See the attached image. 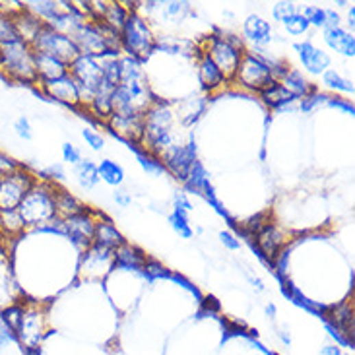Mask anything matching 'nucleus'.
<instances>
[{"mask_svg": "<svg viewBox=\"0 0 355 355\" xmlns=\"http://www.w3.org/2000/svg\"><path fill=\"white\" fill-rule=\"evenodd\" d=\"M293 49L297 51L299 60L303 64V69L307 70L313 76H322L326 70L330 69V55L326 51H322L317 45H313L310 41L303 43H293Z\"/></svg>", "mask_w": 355, "mask_h": 355, "instance_id": "14", "label": "nucleus"}, {"mask_svg": "<svg viewBox=\"0 0 355 355\" xmlns=\"http://www.w3.org/2000/svg\"><path fill=\"white\" fill-rule=\"evenodd\" d=\"M326 99H328V93H322L321 90H317V92L307 93L305 97L299 99V109H301V113H310L317 107L326 105Z\"/></svg>", "mask_w": 355, "mask_h": 355, "instance_id": "39", "label": "nucleus"}, {"mask_svg": "<svg viewBox=\"0 0 355 355\" xmlns=\"http://www.w3.org/2000/svg\"><path fill=\"white\" fill-rule=\"evenodd\" d=\"M266 317H270V319H276V313H278V309H276V305L274 303H268L266 305Z\"/></svg>", "mask_w": 355, "mask_h": 355, "instance_id": "55", "label": "nucleus"}, {"mask_svg": "<svg viewBox=\"0 0 355 355\" xmlns=\"http://www.w3.org/2000/svg\"><path fill=\"white\" fill-rule=\"evenodd\" d=\"M0 235H2V231H0Z\"/></svg>", "mask_w": 355, "mask_h": 355, "instance_id": "62", "label": "nucleus"}, {"mask_svg": "<svg viewBox=\"0 0 355 355\" xmlns=\"http://www.w3.org/2000/svg\"><path fill=\"white\" fill-rule=\"evenodd\" d=\"M76 169H74V175H76V181L80 184L82 188H86V191H92L95 188L97 184H99V173H97V163L92 160H82L78 165H74Z\"/></svg>", "mask_w": 355, "mask_h": 355, "instance_id": "26", "label": "nucleus"}, {"mask_svg": "<svg viewBox=\"0 0 355 355\" xmlns=\"http://www.w3.org/2000/svg\"><path fill=\"white\" fill-rule=\"evenodd\" d=\"M221 324H223V342L230 340L233 336H247V338H256L258 332L256 330H249L243 322L239 321H230V319H221Z\"/></svg>", "mask_w": 355, "mask_h": 355, "instance_id": "35", "label": "nucleus"}, {"mask_svg": "<svg viewBox=\"0 0 355 355\" xmlns=\"http://www.w3.org/2000/svg\"><path fill=\"white\" fill-rule=\"evenodd\" d=\"M18 167H22L18 161L10 158V156H6L4 151H0V175L4 177V175H8V173L16 171Z\"/></svg>", "mask_w": 355, "mask_h": 355, "instance_id": "49", "label": "nucleus"}, {"mask_svg": "<svg viewBox=\"0 0 355 355\" xmlns=\"http://www.w3.org/2000/svg\"><path fill=\"white\" fill-rule=\"evenodd\" d=\"M14 130H16V134L22 138V140H32V138H34L32 123H29L27 117H18L16 123H14Z\"/></svg>", "mask_w": 355, "mask_h": 355, "instance_id": "46", "label": "nucleus"}, {"mask_svg": "<svg viewBox=\"0 0 355 355\" xmlns=\"http://www.w3.org/2000/svg\"><path fill=\"white\" fill-rule=\"evenodd\" d=\"M82 138H84V142L93 149V151H101L105 148V138L95 130V128H84L82 130Z\"/></svg>", "mask_w": 355, "mask_h": 355, "instance_id": "44", "label": "nucleus"}, {"mask_svg": "<svg viewBox=\"0 0 355 355\" xmlns=\"http://www.w3.org/2000/svg\"><path fill=\"white\" fill-rule=\"evenodd\" d=\"M163 167L165 171L171 173L177 181L184 183L188 179V175L193 171L195 163L198 161V148L195 142H186L181 146H173L163 158Z\"/></svg>", "mask_w": 355, "mask_h": 355, "instance_id": "9", "label": "nucleus"}, {"mask_svg": "<svg viewBox=\"0 0 355 355\" xmlns=\"http://www.w3.org/2000/svg\"><path fill=\"white\" fill-rule=\"evenodd\" d=\"M324 16H326V23H324V29H330V27H340V14L334 10V8H324Z\"/></svg>", "mask_w": 355, "mask_h": 355, "instance_id": "50", "label": "nucleus"}, {"mask_svg": "<svg viewBox=\"0 0 355 355\" xmlns=\"http://www.w3.org/2000/svg\"><path fill=\"white\" fill-rule=\"evenodd\" d=\"M37 177L25 167H18L0 179V212L18 210L25 195L37 184Z\"/></svg>", "mask_w": 355, "mask_h": 355, "instance_id": "7", "label": "nucleus"}, {"mask_svg": "<svg viewBox=\"0 0 355 355\" xmlns=\"http://www.w3.org/2000/svg\"><path fill=\"white\" fill-rule=\"evenodd\" d=\"M0 179H2V175H0Z\"/></svg>", "mask_w": 355, "mask_h": 355, "instance_id": "61", "label": "nucleus"}, {"mask_svg": "<svg viewBox=\"0 0 355 355\" xmlns=\"http://www.w3.org/2000/svg\"><path fill=\"white\" fill-rule=\"evenodd\" d=\"M321 355H344L342 354V347L336 344H330V345H324L321 350Z\"/></svg>", "mask_w": 355, "mask_h": 355, "instance_id": "53", "label": "nucleus"}, {"mask_svg": "<svg viewBox=\"0 0 355 355\" xmlns=\"http://www.w3.org/2000/svg\"><path fill=\"white\" fill-rule=\"evenodd\" d=\"M32 49L35 53H45V55H51V57L66 62V64H70L74 58L80 55V49L74 43L72 37L60 34L47 23H43L39 34L35 35V39L32 41Z\"/></svg>", "mask_w": 355, "mask_h": 355, "instance_id": "6", "label": "nucleus"}, {"mask_svg": "<svg viewBox=\"0 0 355 355\" xmlns=\"http://www.w3.org/2000/svg\"><path fill=\"white\" fill-rule=\"evenodd\" d=\"M69 74L80 90L84 105L90 103V99L95 95L97 88L101 86V78H103L101 60L90 57V55H78L69 64Z\"/></svg>", "mask_w": 355, "mask_h": 355, "instance_id": "5", "label": "nucleus"}, {"mask_svg": "<svg viewBox=\"0 0 355 355\" xmlns=\"http://www.w3.org/2000/svg\"><path fill=\"white\" fill-rule=\"evenodd\" d=\"M126 243L125 235L113 225V219H95V233H93V245H99L103 249L115 252L119 247Z\"/></svg>", "mask_w": 355, "mask_h": 355, "instance_id": "18", "label": "nucleus"}, {"mask_svg": "<svg viewBox=\"0 0 355 355\" xmlns=\"http://www.w3.org/2000/svg\"><path fill=\"white\" fill-rule=\"evenodd\" d=\"M37 175H39L37 179H41L43 183H53V184H57L58 181H62V179L66 177L60 163H53V165H49V167H45V169L37 171Z\"/></svg>", "mask_w": 355, "mask_h": 355, "instance_id": "42", "label": "nucleus"}, {"mask_svg": "<svg viewBox=\"0 0 355 355\" xmlns=\"http://www.w3.org/2000/svg\"><path fill=\"white\" fill-rule=\"evenodd\" d=\"M268 355H278V354H274V352H272V354H268Z\"/></svg>", "mask_w": 355, "mask_h": 355, "instance_id": "59", "label": "nucleus"}, {"mask_svg": "<svg viewBox=\"0 0 355 355\" xmlns=\"http://www.w3.org/2000/svg\"><path fill=\"white\" fill-rule=\"evenodd\" d=\"M324 43L332 49L334 53H340L342 57H355V37L354 34L345 32L344 27H330L324 29Z\"/></svg>", "mask_w": 355, "mask_h": 355, "instance_id": "21", "label": "nucleus"}, {"mask_svg": "<svg viewBox=\"0 0 355 355\" xmlns=\"http://www.w3.org/2000/svg\"><path fill=\"white\" fill-rule=\"evenodd\" d=\"M284 27H286V32L289 35H293V37H299V35H305L307 32L310 29L309 22H307V18L301 14V12H297V14H293L291 18H287L286 22L282 23Z\"/></svg>", "mask_w": 355, "mask_h": 355, "instance_id": "37", "label": "nucleus"}, {"mask_svg": "<svg viewBox=\"0 0 355 355\" xmlns=\"http://www.w3.org/2000/svg\"><path fill=\"white\" fill-rule=\"evenodd\" d=\"M64 221L66 237L72 239V243L80 249H90L93 245V233H95V218L92 214H78Z\"/></svg>", "mask_w": 355, "mask_h": 355, "instance_id": "13", "label": "nucleus"}, {"mask_svg": "<svg viewBox=\"0 0 355 355\" xmlns=\"http://www.w3.org/2000/svg\"><path fill=\"white\" fill-rule=\"evenodd\" d=\"M0 70L14 82L25 86H39L34 62V49L25 41H12L2 45L0 51Z\"/></svg>", "mask_w": 355, "mask_h": 355, "instance_id": "3", "label": "nucleus"}, {"mask_svg": "<svg viewBox=\"0 0 355 355\" xmlns=\"http://www.w3.org/2000/svg\"><path fill=\"white\" fill-rule=\"evenodd\" d=\"M280 338H282V342H284V344L286 345H289L291 344V338H289V334H287V330H280Z\"/></svg>", "mask_w": 355, "mask_h": 355, "instance_id": "58", "label": "nucleus"}, {"mask_svg": "<svg viewBox=\"0 0 355 355\" xmlns=\"http://www.w3.org/2000/svg\"><path fill=\"white\" fill-rule=\"evenodd\" d=\"M107 130L113 136L121 138L125 144H142V136H144V115L130 117H117L113 115L107 123Z\"/></svg>", "mask_w": 355, "mask_h": 355, "instance_id": "12", "label": "nucleus"}, {"mask_svg": "<svg viewBox=\"0 0 355 355\" xmlns=\"http://www.w3.org/2000/svg\"><path fill=\"white\" fill-rule=\"evenodd\" d=\"M272 70L268 66V62H264L262 58L256 57L252 51H245L241 57L237 72L233 76V84H237L241 88L249 90L252 93H260L268 86L274 84Z\"/></svg>", "mask_w": 355, "mask_h": 355, "instance_id": "4", "label": "nucleus"}, {"mask_svg": "<svg viewBox=\"0 0 355 355\" xmlns=\"http://www.w3.org/2000/svg\"><path fill=\"white\" fill-rule=\"evenodd\" d=\"M184 188L188 191V193H193V195H200L206 191L208 186H210V173L206 171V167L200 163V161H196L195 167H193V171L188 175V179L184 181Z\"/></svg>", "mask_w": 355, "mask_h": 355, "instance_id": "29", "label": "nucleus"}, {"mask_svg": "<svg viewBox=\"0 0 355 355\" xmlns=\"http://www.w3.org/2000/svg\"><path fill=\"white\" fill-rule=\"evenodd\" d=\"M55 206H57V218L58 219H69L72 216H78V214H92L93 210L90 206H84L76 196L64 191V188H58L55 193Z\"/></svg>", "mask_w": 355, "mask_h": 355, "instance_id": "22", "label": "nucleus"}, {"mask_svg": "<svg viewBox=\"0 0 355 355\" xmlns=\"http://www.w3.org/2000/svg\"><path fill=\"white\" fill-rule=\"evenodd\" d=\"M173 208H181V210H184V212H193L195 208H193V202L188 200V196L184 195V193H179V195L175 196V206Z\"/></svg>", "mask_w": 355, "mask_h": 355, "instance_id": "52", "label": "nucleus"}, {"mask_svg": "<svg viewBox=\"0 0 355 355\" xmlns=\"http://www.w3.org/2000/svg\"><path fill=\"white\" fill-rule=\"evenodd\" d=\"M12 20H14V25H16V32L20 35V39L25 41L27 45H32V41L35 39V35L39 34V29L43 27V23L39 18H35L32 12H27L25 8H22L16 14H10Z\"/></svg>", "mask_w": 355, "mask_h": 355, "instance_id": "23", "label": "nucleus"}, {"mask_svg": "<svg viewBox=\"0 0 355 355\" xmlns=\"http://www.w3.org/2000/svg\"><path fill=\"white\" fill-rule=\"evenodd\" d=\"M12 41H20V35L16 32V25L12 16L0 12V45H6Z\"/></svg>", "mask_w": 355, "mask_h": 355, "instance_id": "36", "label": "nucleus"}, {"mask_svg": "<svg viewBox=\"0 0 355 355\" xmlns=\"http://www.w3.org/2000/svg\"><path fill=\"white\" fill-rule=\"evenodd\" d=\"M62 160L66 161V163H70V165H78L84 158H82V151L72 142H64L62 144Z\"/></svg>", "mask_w": 355, "mask_h": 355, "instance_id": "45", "label": "nucleus"}, {"mask_svg": "<svg viewBox=\"0 0 355 355\" xmlns=\"http://www.w3.org/2000/svg\"><path fill=\"white\" fill-rule=\"evenodd\" d=\"M198 303H200L198 319H204V317H216V315L221 313V303H219L216 295H202V299H200Z\"/></svg>", "mask_w": 355, "mask_h": 355, "instance_id": "40", "label": "nucleus"}, {"mask_svg": "<svg viewBox=\"0 0 355 355\" xmlns=\"http://www.w3.org/2000/svg\"><path fill=\"white\" fill-rule=\"evenodd\" d=\"M198 80L202 84V90L210 93L218 92V90H221L228 84V80L223 78V74L219 72L218 66L212 62V58L208 57L206 53L198 58Z\"/></svg>", "mask_w": 355, "mask_h": 355, "instance_id": "20", "label": "nucleus"}, {"mask_svg": "<svg viewBox=\"0 0 355 355\" xmlns=\"http://www.w3.org/2000/svg\"><path fill=\"white\" fill-rule=\"evenodd\" d=\"M204 53L212 58V62L218 66L219 72L223 74V78L228 82H233V76L237 72V66H239L241 57H243L245 51H237L235 47H231L221 37V32L216 29V34L208 35Z\"/></svg>", "mask_w": 355, "mask_h": 355, "instance_id": "8", "label": "nucleus"}, {"mask_svg": "<svg viewBox=\"0 0 355 355\" xmlns=\"http://www.w3.org/2000/svg\"><path fill=\"white\" fill-rule=\"evenodd\" d=\"M347 23H350V27L354 29L355 27V6L350 8V14H347Z\"/></svg>", "mask_w": 355, "mask_h": 355, "instance_id": "57", "label": "nucleus"}, {"mask_svg": "<svg viewBox=\"0 0 355 355\" xmlns=\"http://www.w3.org/2000/svg\"><path fill=\"white\" fill-rule=\"evenodd\" d=\"M287 235L282 228L276 225V221L266 223L262 230L254 235V245L258 247V251L262 252L264 258L270 264H274L278 254L287 247ZM272 270V268H270Z\"/></svg>", "mask_w": 355, "mask_h": 355, "instance_id": "11", "label": "nucleus"}, {"mask_svg": "<svg viewBox=\"0 0 355 355\" xmlns=\"http://www.w3.org/2000/svg\"><path fill=\"white\" fill-rule=\"evenodd\" d=\"M169 223L175 233H179L183 239H191L193 237V228H191V219H188V212H184L181 208H173L171 216H169Z\"/></svg>", "mask_w": 355, "mask_h": 355, "instance_id": "33", "label": "nucleus"}, {"mask_svg": "<svg viewBox=\"0 0 355 355\" xmlns=\"http://www.w3.org/2000/svg\"><path fill=\"white\" fill-rule=\"evenodd\" d=\"M249 282L252 284V287L260 293V291H264V284L262 280H258V278H252V276H249Z\"/></svg>", "mask_w": 355, "mask_h": 355, "instance_id": "54", "label": "nucleus"}, {"mask_svg": "<svg viewBox=\"0 0 355 355\" xmlns=\"http://www.w3.org/2000/svg\"><path fill=\"white\" fill-rule=\"evenodd\" d=\"M146 260H148V254L142 251V249L134 247V245H128V243H125L123 247H119L113 252V264H115V268H123V270L142 272Z\"/></svg>", "mask_w": 355, "mask_h": 355, "instance_id": "19", "label": "nucleus"}, {"mask_svg": "<svg viewBox=\"0 0 355 355\" xmlns=\"http://www.w3.org/2000/svg\"><path fill=\"white\" fill-rule=\"evenodd\" d=\"M219 241H221V245H223L225 249H230V251H239L241 249V241L237 239V235L231 233V231H219Z\"/></svg>", "mask_w": 355, "mask_h": 355, "instance_id": "48", "label": "nucleus"}, {"mask_svg": "<svg viewBox=\"0 0 355 355\" xmlns=\"http://www.w3.org/2000/svg\"><path fill=\"white\" fill-rule=\"evenodd\" d=\"M128 149L136 156L138 163H140V167L144 169V171L151 175V177H160L163 175L165 171V167H163V161L160 158H156L154 154H149L148 149H144L140 144H126Z\"/></svg>", "mask_w": 355, "mask_h": 355, "instance_id": "24", "label": "nucleus"}, {"mask_svg": "<svg viewBox=\"0 0 355 355\" xmlns=\"http://www.w3.org/2000/svg\"><path fill=\"white\" fill-rule=\"evenodd\" d=\"M284 88H286L287 92L293 93L297 99H301V97H305L307 93H313L317 92L319 88L317 86H313L305 76H303V72H299V70L291 69L289 72H287V76L284 78V80L280 82Z\"/></svg>", "mask_w": 355, "mask_h": 355, "instance_id": "25", "label": "nucleus"}, {"mask_svg": "<svg viewBox=\"0 0 355 355\" xmlns=\"http://www.w3.org/2000/svg\"><path fill=\"white\" fill-rule=\"evenodd\" d=\"M55 193H57V184L37 181L34 188L25 195L22 204L16 210L25 228H34V225L39 228L57 218Z\"/></svg>", "mask_w": 355, "mask_h": 355, "instance_id": "1", "label": "nucleus"}, {"mask_svg": "<svg viewBox=\"0 0 355 355\" xmlns=\"http://www.w3.org/2000/svg\"><path fill=\"white\" fill-rule=\"evenodd\" d=\"M258 97L272 111H293V103L299 101L297 97L287 92L280 82H274L272 86H268L266 90L258 93Z\"/></svg>", "mask_w": 355, "mask_h": 355, "instance_id": "17", "label": "nucleus"}, {"mask_svg": "<svg viewBox=\"0 0 355 355\" xmlns=\"http://www.w3.org/2000/svg\"><path fill=\"white\" fill-rule=\"evenodd\" d=\"M243 39L251 41L254 49H264L274 41V29L272 23L264 20L258 14H251L243 22Z\"/></svg>", "mask_w": 355, "mask_h": 355, "instance_id": "15", "label": "nucleus"}, {"mask_svg": "<svg viewBox=\"0 0 355 355\" xmlns=\"http://www.w3.org/2000/svg\"><path fill=\"white\" fill-rule=\"evenodd\" d=\"M23 355H41V347H22Z\"/></svg>", "mask_w": 355, "mask_h": 355, "instance_id": "56", "label": "nucleus"}, {"mask_svg": "<svg viewBox=\"0 0 355 355\" xmlns=\"http://www.w3.org/2000/svg\"><path fill=\"white\" fill-rule=\"evenodd\" d=\"M97 173H99V179L107 183L109 186H121L125 183V169L121 163H117L115 160H109L105 158L97 163Z\"/></svg>", "mask_w": 355, "mask_h": 355, "instance_id": "27", "label": "nucleus"}, {"mask_svg": "<svg viewBox=\"0 0 355 355\" xmlns=\"http://www.w3.org/2000/svg\"><path fill=\"white\" fill-rule=\"evenodd\" d=\"M39 88H41V92H43L47 99H51V101L66 105V107L74 109V111H78L80 107H84L80 90L76 86V82L70 78V74L58 78V80L39 84Z\"/></svg>", "mask_w": 355, "mask_h": 355, "instance_id": "10", "label": "nucleus"}, {"mask_svg": "<svg viewBox=\"0 0 355 355\" xmlns=\"http://www.w3.org/2000/svg\"><path fill=\"white\" fill-rule=\"evenodd\" d=\"M119 41H121V53H125V57H132L142 62L156 51L158 37L148 20L140 16V12H134L128 14L125 27L119 34Z\"/></svg>", "mask_w": 355, "mask_h": 355, "instance_id": "2", "label": "nucleus"}, {"mask_svg": "<svg viewBox=\"0 0 355 355\" xmlns=\"http://www.w3.org/2000/svg\"><path fill=\"white\" fill-rule=\"evenodd\" d=\"M322 84H324V88L330 90V92L345 93V95H354L355 92L354 82L344 78L338 70L334 69H328L322 74Z\"/></svg>", "mask_w": 355, "mask_h": 355, "instance_id": "30", "label": "nucleus"}, {"mask_svg": "<svg viewBox=\"0 0 355 355\" xmlns=\"http://www.w3.org/2000/svg\"><path fill=\"white\" fill-rule=\"evenodd\" d=\"M156 12H161L163 18L169 20V22H181L193 12V4L191 2H165V4L160 2Z\"/></svg>", "mask_w": 355, "mask_h": 355, "instance_id": "31", "label": "nucleus"}, {"mask_svg": "<svg viewBox=\"0 0 355 355\" xmlns=\"http://www.w3.org/2000/svg\"><path fill=\"white\" fill-rule=\"evenodd\" d=\"M299 10L295 2H276L274 6H272V18H274V22L284 23L287 18H291Z\"/></svg>", "mask_w": 355, "mask_h": 355, "instance_id": "41", "label": "nucleus"}, {"mask_svg": "<svg viewBox=\"0 0 355 355\" xmlns=\"http://www.w3.org/2000/svg\"><path fill=\"white\" fill-rule=\"evenodd\" d=\"M144 276L146 278H149V280H160V278H165V280H171L173 272L167 268V266H163V264L160 262V260H156V258H149L146 260V264H144Z\"/></svg>", "mask_w": 355, "mask_h": 355, "instance_id": "38", "label": "nucleus"}, {"mask_svg": "<svg viewBox=\"0 0 355 355\" xmlns=\"http://www.w3.org/2000/svg\"><path fill=\"white\" fill-rule=\"evenodd\" d=\"M34 62L39 84L58 80V78H62V76L69 74V64L66 62L51 57V55H45V53H35L34 51Z\"/></svg>", "mask_w": 355, "mask_h": 355, "instance_id": "16", "label": "nucleus"}, {"mask_svg": "<svg viewBox=\"0 0 355 355\" xmlns=\"http://www.w3.org/2000/svg\"><path fill=\"white\" fill-rule=\"evenodd\" d=\"M126 20H128V10L125 8L123 2H107L101 22L109 25L111 29H115L117 34H121V29L125 27Z\"/></svg>", "mask_w": 355, "mask_h": 355, "instance_id": "28", "label": "nucleus"}, {"mask_svg": "<svg viewBox=\"0 0 355 355\" xmlns=\"http://www.w3.org/2000/svg\"><path fill=\"white\" fill-rule=\"evenodd\" d=\"M23 315H25V307L20 303H12L6 309L0 310V322L4 326H8L12 332H18L20 324H22Z\"/></svg>", "mask_w": 355, "mask_h": 355, "instance_id": "32", "label": "nucleus"}, {"mask_svg": "<svg viewBox=\"0 0 355 355\" xmlns=\"http://www.w3.org/2000/svg\"><path fill=\"white\" fill-rule=\"evenodd\" d=\"M326 105L328 107H334V109H340L344 113H350V115H355V107L350 99H344V97H338V95H328L326 99Z\"/></svg>", "mask_w": 355, "mask_h": 355, "instance_id": "47", "label": "nucleus"}, {"mask_svg": "<svg viewBox=\"0 0 355 355\" xmlns=\"http://www.w3.org/2000/svg\"><path fill=\"white\" fill-rule=\"evenodd\" d=\"M101 69H103L101 82L107 84V86H111V88H117L121 84V57L101 60Z\"/></svg>", "mask_w": 355, "mask_h": 355, "instance_id": "34", "label": "nucleus"}, {"mask_svg": "<svg viewBox=\"0 0 355 355\" xmlns=\"http://www.w3.org/2000/svg\"><path fill=\"white\" fill-rule=\"evenodd\" d=\"M113 200H115L117 204L121 208H128L132 204V195L128 193V191H123V188H117L115 195H113Z\"/></svg>", "mask_w": 355, "mask_h": 355, "instance_id": "51", "label": "nucleus"}, {"mask_svg": "<svg viewBox=\"0 0 355 355\" xmlns=\"http://www.w3.org/2000/svg\"><path fill=\"white\" fill-rule=\"evenodd\" d=\"M305 18H307V22H309L310 27H322L324 29V23H326V16H324V8L321 6H305L303 12H301Z\"/></svg>", "mask_w": 355, "mask_h": 355, "instance_id": "43", "label": "nucleus"}, {"mask_svg": "<svg viewBox=\"0 0 355 355\" xmlns=\"http://www.w3.org/2000/svg\"><path fill=\"white\" fill-rule=\"evenodd\" d=\"M0 51H2V45H0Z\"/></svg>", "mask_w": 355, "mask_h": 355, "instance_id": "60", "label": "nucleus"}]
</instances>
